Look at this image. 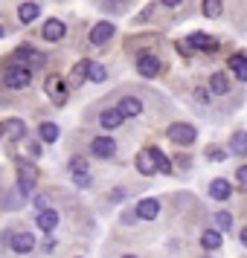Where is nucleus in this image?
<instances>
[{
    "instance_id": "393cba45",
    "label": "nucleus",
    "mask_w": 247,
    "mask_h": 258,
    "mask_svg": "<svg viewBox=\"0 0 247 258\" xmlns=\"http://www.w3.org/2000/svg\"><path fill=\"white\" fill-rule=\"evenodd\" d=\"M212 221H215V232H221V235L233 229V215H230V212H215Z\"/></svg>"
},
{
    "instance_id": "dca6fc26",
    "label": "nucleus",
    "mask_w": 247,
    "mask_h": 258,
    "mask_svg": "<svg viewBox=\"0 0 247 258\" xmlns=\"http://www.w3.org/2000/svg\"><path fill=\"white\" fill-rule=\"evenodd\" d=\"M122 122H125V119L119 116V110H117V107H108V110H102V116H99V125H102L105 131H114V128H119Z\"/></svg>"
},
{
    "instance_id": "bb28decb",
    "label": "nucleus",
    "mask_w": 247,
    "mask_h": 258,
    "mask_svg": "<svg viewBox=\"0 0 247 258\" xmlns=\"http://www.w3.org/2000/svg\"><path fill=\"white\" fill-rule=\"evenodd\" d=\"M70 171H73V177L87 174V171H90V168H87V160H84V157H70Z\"/></svg>"
},
{
    "instance_id": "2eb2a0df",
    "label": "nucleus",
    "mask_w": 247,
    "mask_h": 258,
    "mask_svg": "<svg viewBox=\"0 0 247 258\" xmlns=\"http://www.w3.org/2000/svg\"><path fill=\"white\" fill-rule=\"evenodd\" d=\"M0 128H3V134H9V137H12V142H18V140H24V137H26V125L21 122V119L0 122Z\"/></svg>"
},
{
    "instance_id": "72a5a7b5",
    "label": "nucleus",
    "mask_w": 247,
    "mask_h": 258,
    "mask_svg": "<svg viewBox=\"0 0 247 258\" xmlns=\"http://www.w3.org/2000/svg\"><path fill=\"white\" fill-rule=\"evenodd\" d=\"M207 157H210L212 163H221V160H227V151H210Z\"/></svg>"
},
{
    "instance_id": "423d86ee",
    "label": "nucleus",
    "mask_w": 247,
    "mask_h": 258,
    "mask_svg": "<svg viewBox=\"0 0 247 258\" xmlns=\"http://www.w3.org/2000/svg\"><path fill=\"white\" fill-rule=\"evenodd\" d=\"M12 55H15V64H18V67H26V61H29L32 67H41V64L47 61L44 52H35V49H29V47H18Z\"/></svg>"
},
{
    "instance_id": "f704fd0d",
    "label": "nucleus",
    "mask_w": 247,
    "mask_h": 258,
    "mask_svg": "<svg viewBox=\"0 0 247 258\" xmlns=\"http://www.w3.org/2000/svg\"><path fill=\"white\" fill-rule=\"evenodd\" d=\"M195 99H198L201 105H207V99H210V93H207V90H201V87H198V90H195Z\"/></svg>"
},
{
    "instance_id": "39448f33",
    "label": "nucleus",
    "mask_w": 247,
    "mask_h": 258,
    "mask_svg": "<svg viewBox=\"0 0 247 258\" xmlns=\"http://www.w3.org/2000/svg\"><path fill=\"white\" fill-rule=\"evenodd\" d=\"M137 73L145 76V79H154L157 73H160V61L154 52H140V58H137Z\"/></svg>"
},
{
    "instance_id": "b1692460",
    "label": "nucleus",
    "mask_w": 247,
    "mask_h": 258,
    "mask_svg": "<svg viewBox=\"0 0 247 258\" xmlns=\"http://www.w3.org/2000/svg\"><path fill=\"white\" fill-rule=\"evenodd\" d=\"M210 90L215 96H227L230 93V79H227L224 73H215V76L210 79Z\"/></svg>"
},
{
    "instance_id": "7c9ffc66",
    "label": "nucleus",
    "mask_w": 247,
    "mask_h": 258,
    "mask_svg": "<svg viewBox=\"0 0 247 258\" xmlns=\"http://www.w3.org/2000/svg\"><path fill=\"white\" fill-rule=\"evenodd\" d=\"M21 206H24V198L18 191H12V198H6V209H21Z\"/></svg>"
},
{
    "instance_id": "4c0bfd02",
    "label": "nucleus",
    "mask_w": 247,
    "mask_h": 258,
    "mask_svg": "<svg viewBox=\"0 0 247 258\" xmlns=\"http://www.w3.org/2000/svg\"><path fill=\"white\" fill-rule=\"evenodd\" d=\"M160 3H163V6H169V9H175V6H180V3H183V0H160Z\"/></svg>"
},
{
    "instance_id": "7ed1b4c3",
    "label": "nucleus",
    "mask_w": 247,
    "mask_h": 258,
    "mask_svg": "<svg viewBox=\"0 0 247 258\" xmlns=\"http://www.w3.org/2000/svg\"><path fill=\"white\" fill-rule=\"evenodd\" d=\"M44 90H47V96H50V99H53V102H56L59 107L67 102V93H70L61 76H47V82H44Z\"/></svg>"
},
{
    "instance_id": "9b49d317",
    "label": "nucleus",
    "mask_w": 247,
    "mask_h": 258,
    "mask_svg": "<svg viewBox=\"0 0 247 258\" xmlns=\"http://www.w3.org/2000/svg\"><path fill=\"white\" fill-rule=\"evenodd\" d=\"M117 110H119V116L122 119L125 116H140L142 113V102L137 99V96H122L119 105H117Z\"/></svg>"
},
{
    "instance_id": "cd10ccee",
    "label": "nucleus",
    "mask_w": 247,
    "mask_h": 258,
    "mask_svg": "<svg viewBox=\"0 0 247 258\" xmlns=\"http://www.w3.org/2000/svg\"><path fill=\"white\" fill-rule=\"evenodd\" d=\"M201 9H204L207 18H218V15H221V0H204Z\"/></svg>"
},
{
    "instance_id": "1a4fd4ad",
    "label": "nucleus",
    "mask_w": 247,
    "mask_h": 258,
    "mask_svg": "<svg viewBox=\"0 0 247 258\" xmlns=\"http://www.w3.org/2000/svg\"><path fill=\"white\" fill-rule=\"evenodd\" d=\"M35 223H38V229H44V232H56L59 223H61V218H59V212L56 209H41L38 212V218H35Z\"/></svg>"
},
{
    "instance_id": "6e6552de",
    "label": "nucleus",
    "mask_w": 247,
    "mask_h": 258,
    "mask_svg": "<svg viewBox=\"0 0 247 258\" xmlns=\"http://www.w3.org/2000/svg\"><path fill=\"white\" fill-rule=\"evenodd\" d=\"M114 24H108V21H99V24L90 29V44H96V47H102V44H108L111 38H114Z\"/></svg>"
},
{
    "instance_id": "f8f14e48",
    "label": "nucleus",
    "mask_w": 247,
    "mask_h": 258,
    "mask_svg": "<svg viewBox=\"0 0 247 258\" xmlns=\"http://www.w3.org/2000/svg\"><path fill=\"white\" fill-rule=\"evenodd\" d=\"M12 249L18 252V255H26V252H32V249H35V235H32V232H15Z\"/></svg>"
},
{
    "instance_id": "4468645a",
    "label": "nucleus",
    "mask_w": 247,
    "mask_h": 258,
    "mask_svg": "<svg viewBox=\"0 0 247 258\" xmlns=\"http://www.w3.org/2000/svg\"><path fill=\"white\" fill-rule=\"evenodd\" d=\"M32 191H35V171L32 168H21V174H18V195L26 198Z\"/></svg>"
},
{
    "instance_id": "c756f323",
    "label": "nucleus",
    "mask_w": 247,
    "mask_h": 258,
    "mask_svg": "<svg viewBox=\"0 0 247 258\" xmlns=\"http://www.w3.org/2000/svg\"><path fill=\"white\" fill-rule=\"evenodd\" d=\"M87 79H90V82H96V84L105 82V79H108V70L102 67V64H90V73H87Z\"/></svg>"
},
{
    "instance_id": "c9c22d12",
    "label": "nucleus",
    "mask_w": 247,
    "mask_h": 258,
    "mask_svg": "<svg viewBox=\"0 0 247 258\" xmlns=\"http://www.w3.org/2000/svg\"><path fill=\"white\" fill-rule=\"evenodd\" d=\"M76 186H90V174H82V177H73Z\"/></svg>"
},
{
    "instance_id": "20e7f679",
    "label": "nucleus",
    "mask_w": 247,
    "mask_h": 258,
    "mask_svg": "<svg viewBox=\"0 0 247 258\" xmlns=\"http://www.w3.org/2000/svg\"><path fill=\"white\" fill-rule=\"evenodd\" d=\"M157 215H160V200L157 198H142L134 209V218H140V221H154Z\"/></svg>"
},
{
    "instance_id": "f03ea898",
    "label": "nucleus",
    "mask_w": 247,
    "mask_h": 258,
    "mask_svg": "<svg viewBox=\"0 0 247 258\" xmlns=\"http://www.w3.org/2000/svg\"><path fill=\"white\" fill-rule=\"evenodd\" d=\"M169 140L177 142V145H192V142L198 140V131H195V125L175 122V125H169Z\"/></svg>"
},
{
    "instance_id": "4be33fe9",
    "label": "nucleus",
    "mask_w": 247,
    "mask_h": 258,
    "mask_svg": "<svg viewBox=\"0 0 247 258\" xmlns=\"http://www.w3.org/2000/svg\"><path fill=\"white\" fill-rule=\"evenodd\" d=\"M230 70L235 73V79H238V82H247V58L241 55V52L230 55Z\"/></svg>"
},
{
    "instance_id": "c85d7f7f",
    "label": "nucleus",
    "mask_w": 247,
    "mask_h": 258,
    "mask_svg": "<svg viewBox=\"0 0 247 258\" xmlns=\"http://www.w3.org/2000/svg\"><path fill=\"white\" fill-rule=\"evenodd\" d=\"M247 151V134L244 131H235L233 134V154H244Z\"/></svg>"
},
{
    "instance_id": "a19ab883",
    "label": "nucleus",
    "mask_w": 247,
    "mask_h": 258,
    "mask_svg": "<svg viewBox=\"0 0 247 258\" xmlns=\"http://www.w3.org/2000/svg\"><path fill=\"white\" fill-rule=\"evenodd\" d=\"M0 137H3V128H0Z\"/></svg>"
},
{
    "instance_id": "f257e3e1",
    "label": "nucleus",
    "mask_w": 247,
    "mask_h": 258,
    "mask_svg": "<svg viewBox=\"0 0 247 258\" xmlns=\"http://www.w3.org/2000/svg\"><path fill=\"white\" fill-rule=\"evenodd\" d=\"M29 79H32L29 67H18V64H12V67H6V70H3V84H6V87H15V90L26 87Z\"/></svg>"
},
{
    "instance_id": "6ab92c4d",
    "label": "nucleus",
    "mask_w": 247,
    "mask_h": 258,
    "mask_svg": "<svg viewBox=\"0 0 247 258\" xmlns=\"http://www.w3.org/2000/svg\"><path fill=\"white\" fill-rule=\"evenodd\" d=\"M186 47H195V49H218V41L210 35H204V32H195V35H189Z\"/></svg>"
},
{
    "instance_id": "aec40b11",
    "label": "nucleus",
    "mask_w": 247,
    "mask_h": 258,
    "mask_svg": "<svg viewBox=\"0 0 247 258\" xmlns=\"http://www.w3.org/2000/svg\"><path fill=\"white\" fill-rule=\"evenodd\" d=\"M134 165H137V171L145 177H152L154 174V163H152V154H149V148H142L137 157H134Z\"/></svg>"
},
{
    "instance_id": "a211bd4d",
    "label": "nucleus",
    "mask_w": 247,
    "mask_h": 258,
    "mask_svg": "<svg viewBox=\"0 0 247 258\" xmlns=\"http://www.w3.org/2000/svg\"><path fill=\"white\" fill-rule=\"evenodd\" d=\"M90 64H93L90 58L76 61V67L70 70V84H73V87H76V84H82L84 79H87V73H90Z\"/></svg>"
},
{
    "instance_id": "ddd939ff",
    "label": "nucleus",
    "mask_w": 247,
    "mask_h": 258,
    "mask_svg": "<svg viewBox=\"0 0 247 258\" xmlns=\"http://www.w3.org/2000/svg\"><path fill=\"white\" fill-rule=\"evenodd\" d=\"M210 198H212V200H227V198H233V186H230V180L215 177V180L210 183Z\"/></svg>"
},
{
    "instance_id": "473e14b6",
    "label": "nucleus",
    "mask_w": 247,
    "mask_h": 258,
    "mask_svg": "<svg viewBox=\"0 0 247 258\" xmlns=\"http://www.w3.org/2000/svg\"><path fill=\"white\" fill-rule=\"evenodd\" d=\"M122 198H125V188H114V191H111V198H108V203H119Z\"/></svg>"
},
{
    "instance_id": "f3484780",
    "label": "nucleus",
    "mask_w": 247,
    "mask_h": 258,
    "mask_svg": "<svg viewBox=\"0 0 247 258\" xmlns=\"http://www.w3.org/2000/svg\"><path fill=\"white\" fill-rule=\"evenodd\" d=\"M224 244V235L215 232V229H207V232H201V246L207 249V252H215L218 246Z\"/></svg>"
},
{
    "instance_id": "e433bc0d",
    "label": "nucleus",
    "mask_w": 247,
    "mask_h": 258,
    "mask_svg": "<svg viewBox=\"0 0 247 258\" xmlns=\"http://www.w3.org/2000/svg\"><path fill=\"white\" fill-rule=\"evenodd\" d=\"M35 209H38V212L47 209V198H44V195H41V198H35Z\"/></svg>"
},
{
    "instance_id": "5701e85b",
    "label": "nucleus",
    "mask_w": 247,
    "mask_h": 258,
    "mask_svg": "<svg viewBox=\"0 0 247 258\" xmlns=\"http://www.w3.org/2000/svg\"><path fill=\"white\" fill-rule=\"evenodd\" d=\"M38 15H41V6H38V3H21V6H18V18H21V24H32Z\"/></svg>"
},
{
    "instance_id": "9d476101",
    "label": "nucleus",
    "mask_w": 247,
    "mask_h": 258,
    "mask_svg": "<svg viewBox=\"0 0 247 258\" xmlns=\"http://www.w3.org/2000/svg\"><path fill=\"white\" fill-rule=\"evenodd\" d=\"M41 35L56 44V41H61V38L67 35V26H64V21H59V18H50L47 24H44V29H41Z\"/></svg>"
},
{
    "instance_id": "2f4dec72",
    "label": "nucleus",
    "mask_w": 247,
    "mask_h": 258,
    "mask_svg": "<svg viewBox=\"0 0 247 258\" xmlns=\"http://www.w3.org/2000/svg\"><path fill=\"white\" fill-rule=\"evenodd\" d=\"M235 183H238V186H244L247 183V165H241V168L235 171Z\"/></svg>"
},
{
    "instance_id": "0eeeda50",
    "label": "nucleus",
    "mask_w": 247,
    "mask_h": 258,
    "mask_svg": "<svg viewBox=\"0 0 247 258\" xmlns=\"http://www.w3.org/2000/svg\"><path fill=\"white\" fill-rule=\"evenodd\" d=\"M90 151H93V157H99V160H108V157L117 154V142L111 140V137H96V140L90 142Z\"/></svg>"
},
{
    "instance_id": "412c9836",
    "label": "nucleus",
    "mask_w": 247,
    "mask_h": 258,
    "mask_svg": "<svg viewBox=\"0 0 247 258\" xmlns=\"http://www.w3.org/2000/svg\"><path fill=\"white\" fill-rule=\"evenodd\" d=\"M152 154V163H154V171H160V174H172V163L166 160V154L160 148H149Z\"/></svg>"
},
{
    "instance_id": "58836bf2",
    "label": "nucleus",
    "mask_w": 247,
    "mask_h": 258,
    "mask_svg": "<svg viewBox=\"0 0 247 258\" xmlns=\"http://www.w3.org/2000/svg\"><path fill=\"white\" fill-rule=\"evenodd\" d=\"M3 35H6V29H3V26H0V38H3Z\"/></svg>"
},
{
    "instance_id": "ea45409f",
    "label": "nucleus",
    "mask_w": 247,
    "mask_h": 258,
    "mask_svg": "<svg viewBox=\"0 0 247 258\" xmlns=\"http://www.w3.org/2000/svg\"><path fill=\"white\" fill-rule=\"evenodd\" d=\"M122 258H137V255H122Z\"/></svg>"
},
{
    "instance_id": "a878e982",
    "label": "nucleus",
    "mask_w": 247,
    "mask_h": 258,
    "mask_svg": "<svg viewBox=\"0 0 247 258\" xmlns=\"http://www.w3.org/2000/svg\"><path fill=\"white\" fill-rule=\"evenodd\" d=\"M59 125H56V122H44V125H38V137H41V140L44 142H56L59 140Z\"/></svg>"
}]
</instances>
